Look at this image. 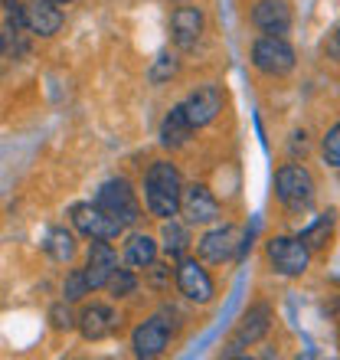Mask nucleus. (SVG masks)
<instances>
[{
  "label": "nucleus",
  "instance_id": "f257e3e1",
  "mask_svg": "<svg viewBox=\"0 0 340 360\" xmlns=\"http://www.w3.org/2000/svg\"><path fill=\"white\" fill-rule=\"evenodd\" d=\"M180 193H183V180L180 171L170 161H154L144 174V207L157 219L177 217Z\"/></svg>",
  "mask_w": 340,
  "mask_h": 360
},
{
  "label": "nucleus",
  "instance_id": "f03ea898",
  "mask_svg": "<svg viewBox=\"0 0 340 360\" xmlns=\"http://www.w3.org/2000/svg\"><path fill=\"white\" fill-rule=\"evenodd\" d=\"M95 203H98V207H102L122 229L134 226V223L141 219V203H138L131 184H128L124 177L105 180L102 187H98V193H95Z\"/></svg>",
  "mask_w": 340,
  "mask_h": 360
},
{
  "label": "nucleus",
  "instance_id": "7ed1b4c3",
  "mask_svg": "<svg viewBox=\"0 0 340 360\" xmlns=\"http://www.w3.org/2000/svg\"><path fill=\"white\" fill-rule=\"evenodd\" d=\"M265 256H268V266L275 269L285 278H298V275L308 272L311 266V249L304 246L298 236H275L265 243Z\"/></svg>",
  "mask_w": 340,
  "mask_h": 360
},
{
  "label": "nucleus",
  "instance_id": "20e7f679",
  "mask_svg": "<svg viewBox=\"0 0 340 360\" xmlns=\"http://www.w3.org/2000/svg\"><path fill=\"white\" fill-rule=\"evenodd\" d=\"M275 197L288 210H308L314 200V177L301 164H285L275 174Z\"/></svg>",
  "mask_w": 340,
  "mask_h": 360
},
{
  "label": "nucleus",
  "instance_id": "39448f33",
  "mask_svg": "<svg viewBox=\"0 0 340 360\" xmlns=\"http://www.w3.org/2000/svg\"><path fill=\"white\" fill-rule=\"evenodd\" d=\"M252 66L262 76H288L294 69V49L285 37H259L252 46Z\"/></svg>",
  "mask_w": 340,
  "mask_h": 360
},
{
  "label": "nucleus",
  "instance_id": "423d86ee",
  "mask_svg": "<svg viewBox=\"0 0 340 360\" xmlns=\"http://www.w3.org/2000/svg\"><path fill=\"white\" fill-rule=\"evenodd\" d=\"M174 278H177L180 295L193 304H209L213 302V295H216V285H213L209 272L203 269V262H197V259L180 256L177 269H174Z\"/></svg>",
  "mask_w": 340,
  "mask_h": 360
},
{
  "label": "nucleus",
  "instance_id": "0eeeda50",
  "mask_svg": "<svg viewBox=\"0 0 340 360\" xmlns=\"http://www.w3.org/2000/svg\"><path fill=\"white\" fill-rule=\"evenodd\" d=\"M69 217H72V226L89 239H108L112 243V239H118L124 233L98 203H76V207L69 210Z\"/></svg>",
  "mask_w": 340,
  "mask_h": 360
},
{
  "label": "nucleus",
  "instance_id": "6e6552de",
  "mask_svg": "<svg viewBox=\"0 0 340 360\" xmlns=\"http://www.w3.org/2000/svg\"><path fill=\"white\" fill-rule=\"evenodd\" d=\"M177 213L187 217L190 226H207V223H213V219L219 217V200L213 197V190L203 187V184H190V187H183V193H180Z\"/></svg>",
  "mask_w": 340,
  "mask_h": 360
},
{
  "label": "nucleus",
  "instance_id": "1a4fd4ad",
  "mask_svg": "<svg viewBox=\"0 0 340 360\" xmlns=\"http://www.w3.org/2000/svg\"><path fill=\"white\" fill-rule=\"evenodd\" d=\"M76 328L82 331L85 341H105V338H112V334L122 328V318H118V311L108 308V304L92 302L79 311Z\"/></svg>",
  "mask_w": 340,
  "mask_h": 360
},
{
  "label": "nucleus",
  "instance_id": "9d476101",
  "mask_svg": "<svg viewBox=\"0 0 340 360\" xmlns=\"http://www.w3.org/2000/svg\"><path fill=\"white\" fill-rule=\"evenodd\" d=\"M183 112H187L190 124L193 128H203V124L216 122V115L223 112V92H219V86H197L193 92L183 98Z\"/></svg>",
  "mask_w": 340,
  "mask_h": 360
},
{
  "label": "nucleus",
  "instance_id": "9b49d317",
  "mask_svg": "<svg viewBox=\"0 0 340 360\" xmlns=\"http://www.w3.org/2000/svg\"><path fill=\"white\" fill-rule=\"evenodd\" d=\"M272 328V308L268 304H252L246 314H242V321H239L236 334H233V341H229V354H239L242 347H252L259 344L268 334Z\"/></svg>",
  "mask_w": 340,
  "mask_h": 360
},
{
  "label": "nucleus",
  "instance_id": "f8f14e48",
  "mask_svg": "<svg viewBox=\"0 0 340 360\" xmlns=\"http://www.w3.org/2000/svg\"><path fill=\"white\" fill-rule=\"evenodd\" d=\"M118 269V256H115V249L108 246V239H92L89 243V252H85V278H89V288H105L112 272Z\"/></svg>",
  "mask_w": 340,
  "mask_h": 360
},
{
  "label": "nucleus",
  "instance_id": "ddd939ff",
  "mask_svg": "<svg viewBox=\"0 0 340 360\" xmlns=\"http://www.w3.org/2000/svg\"><path fill=\"white\" fill-rule=\"evenodd\" d=\"M167 344H170V324L164 321V318H148V321H141L131 334L134 354L144 360L161 357V354L167 351Z\"/></svg>",
  "mask_w": 340,
  "mask_h": 360
},
{
  "label": "nucleus",
  "instance_id": "4468645a",
  "mask_svg": "<svg viewBox=\"0 0 340 360\" xmlns=\"http://www.w3.org/2000/svg\"><path fill=\"white\" fill-rule=\"evenodd\" d=\"M252 23L265 37H285L292 30V7L285 0H259L252 7Z\"/></svg>",
  "mask_w": 340,
  "mask_h": 360
},
{
  "label": "nucleus",
  "instance_id": "2eb2a0df",
  "mask_svg": "<svg viewBox=\"0 0 340 360\" xmlns=\"http://www.w3.org/2000/svg\"><path fill=\"white\" fill-rule=\"evenodd\" d=\"M236 249H239V229L233 223H223V226L209 229L207 236L197 243V252L203 262H226V259H233Z\"/></svg>",
  "mask_w": 340,
  "mask_h": 360
},
{
  "label": "nucleus",
  "instance_id": "dca6fc26",
  "mask_svg": "<svg viewBox=\"0 0 340 360\" xmlns=\"http://www.w3.org/2000/svg\"><path fill=\"white\" fill-rule=\"evenodd\" d=\"M170 30H174V43L180 49H190L197 46L200 37H203V10L193 7V4H180L174 10V17H170Z\"/></svg>",
  "mask_w": 340,
  "mask_h": 360
},
{
  "label": "nucleus",
  "instance_id": "f3484780",
  "mask_svg": "<svg viewBox=\"0 0 340 360\" xmlns=\"http://www.w3.org/2000/svg\"><path fill=\"white\" fill-rule=\"evenodd\" d=\"M23 20L37 37H56L63 30V10L53 0H27L23 7Z\"/></svg>",
  "mask_w": 340,
  "mask_h": 360
},
{
  "label": "nucleus",
  "instance_id": "a211bd4d",
  "mask_svg": "<svg viewBox=\"0 0 340 360\" xmlns=\"http://www.w3.org/2000/svg\"><path fill=\"white\" fill-rule=\"evenodd\" d=\"M190 134H193V124H190L183 105H174L161 122V144L164 148H183L190 141Z\"/></svg>",
  "mask_w": 340,
  "mask_h": 360
},
{
  "label": "nucleus",
  "instance_id": "6ab92c4d",
  "mask_svg": "<svg viewBox=\"0 0 340 360\" xmlns=\"http://www.w3.org/2000/svg\"><path fill=\"white\" fill-rule=\"evenodd\" d=\"M124 262L131 269H148L151 262H157V243L148 233H134L124 243Z\"/></svg>",
  "mask_w": 340,
  "mask_h": 360
},
{
  "label": "nucleus",
  "instance_id": "aec40b11",
  "mask_svg": "<svg viewBox=\"0 0 340 360\" xmlns=\"http://www.w3.org/2000/svg\"><path fill=\"white\" fill-rule=\"evenodd\" d=\"M46 252H49V259H56V262H72L76 259V233H69L66 226H53L46 233Z\"/></svg>",
  "mask_w": 340,
  "mask_h": 360
},
{
  "label": "nucleus",
  "instance_id": "412c9836",
  "mask_svg": "<svg viewBox=\"0 0 340 360\" xmlns=\"http://www.w3.org/2000/svg\"><path fill=\"white\" fill-rule=\"evenodd\" d=\"M161 246H164V252L167 256H174V259H180L183 252L190 249V233H187V226L183 223H177V219L170 217V219H164V229H161Z\"/></svg>",
  "mask_w": 340,
  "mask_h": 360
},
{
  "label": "nucleus",
  "instance_id": "4be33fe9",
  "mask_svg": "<svg viewBox=\"0 0 340 360\" xmlns=\"http://www.w3.org/2000/svg\"><path fill=\"white\" fill-rule=\"evenodd\" d=\"M331 236H334V213H324V217H318V223H311L298 239H301L308 249H324L331 243Z\"/></svg>",
  "mask_w": 340,
  "mask_h": 360
},
{
  "label": "nucleus",
  "instance_id": "5701e85b",
  "mask_svg": "<svg viewBox=\"0 0 340 360\" xmlns=\"http://www.w3.org/2000/svg\"><path fill=\"white\" fill-rule=\"evenodd\" d=\"M177 69H180L177 56H170V53H161V56L154 59V66H151V72H148V79H151L154 86H164V82H170V79L177 76Z\"/></svg>",
  "mask_w": 340,
  "mask_h": 360
},
{
  "label": "nucleus",
  "instance_id": "b1692460",
  "mask_svg": "<svg viewBox=\"0 0 340 360\" xmlns=\"http://www.w3.org/2000/svg\"><path fill=\"white\" fill-rule=\"evenodd\" d=\"M105 288H108L115 298H128V295H134V288H138V278H134L131 269H115Z\"/></svg>",
  "mask_w": 340,
  "mask_h": 360
},
{
  "label": "nucleus",
  "instance_id": "393cba45",
  "mask_svg": "<svg viewBox=\"0 0 340 360\" xmlns=\"http://www.w3.org/2000/svg\"><path fill=\"white\" fill-rule=\"evenodd\" d=\"M89 292H92V288H89L85 272L82 269H72V272L66 275V282H63V295H66V302H82Z\"/></svg>",
  "mask_w": 340,
  "mask_h": 360
},
{
  "label": "nucleus",
  "instance_id": "a878e982",
  "mask_svg": "<svg viewBox=\"0 0 340 360\" xmlns=\"http://www.w3.org/2000/svg\"><path fill=\"white\" fill-rule=\"evenodd\" d=\"M49 324H53L56 331H72V328H76V314H72V308H69L66 298L49 308Z\"/></svg>",
  "mask_w": 340,
  "mask_h": 360
},
{
  "label": "nucleus",
  "instance_id": "bb28decb",
  "mask_svg": "<svg viewBox=\"0 0 340 360\" xmlns=\"http://www.w3.org/2000/svg\"><path fill=\"white\" fill-rule=\"evenodd\" d=\"M321 154H324V161L331 164V167H340V124H334L331 131L324 134Z\"/></svg>",
  "mask_w": 340,
  "mask_h": 360
},
{
  "label": "nucleus",
  "instance_id": "cd10ccee",
  "mask_svg": "<svg viewBox=\"0 0 340 360\" xmlns=\"http://www.w3.org/2000/svg\"><path fill=\"white\" fill-rule=\"evenodd\" d=\"M144 272H151V288H157V292H161L164 285H167V278H170V269L157 266V262H151V266L144 269Z\"/></svg>",
  "mask_w": 340,
  "mask_h": 360
},
{
  "label": "nucleus",
  "instance_id": "c85d7f7f",
  "mask_svg": "<svg viewBox=\"0 0 340 360\" xmlns=\"http://www.w3.org/2000/svg\"><path fill=\"white\" fill-rule=\"evenodd\" d=\"M4 49H7V43H4V37H0V56H4Z\"/></svg>",
  "mask_w": 340,
  "mask_h": 360
},
{
  "label": "nucleus",
  "instance_id": "c756f323",
  "mask_svg": "<svg viewBox=\"0 0 340 360\" xmlns=\"http://www.w3.org/2000/svg\"><path fill=\"white\" fill-rule=\"evenodd\" d=\"M53 4H59V7H63V4H72V0H53Z\"/></svg>",
  "mask_w": 340,
  "mask_h": 360
},
{
  "label": "nucleus",
  "instance_id": "7c9ffc66",
  "mask_svg": "<svg viewBox=\"0 0 340 360\" xmlns=\"http://www.w3.org/2000/svg\"><path fill=\"white\" fill-rule=\"evenodd\" d=\"M177 4H187V0H177Z\"/></svg>",
  "mask_w": 340,
  "mask_h": 360
}]
</instances>
